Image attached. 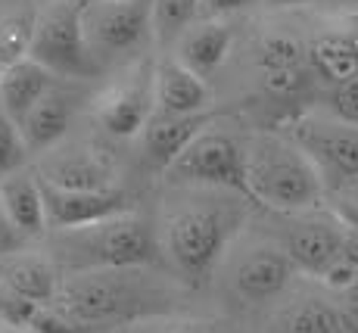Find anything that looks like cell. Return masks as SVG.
<instances>
[{
	"instance_id": "obj_1",
	"label": "cell",
	"mask_w": 358,
	"mask_h": 333,
	"mask_svg": "<svg viewBox=\"0 0 358 333\" xmlns=\"http://www.w3.org/2000/svg\"><path fill=\"white\" fill-rule=\"evenodd\" d=\"M246 215L250 199L240 193L175 187L153 218L159 265L184 287H203L243 234Z\"/></svg>"
},
{
	"instance_id": "obj_2",
	"label": "cell",
	"mask_w": 358,
	"mask_h": 333,
	"mask_svg": "<svg viewBox=\"0 0 358 333\" xmlns=\"http://www.w3.org/2000/svg\"><path fill=\"white\" fill-rule=\"evenodd\" d=\"M190 293L162 265L106 268V271L63 274L50 311L78 333H106L150 318L187 311Z\"/></svg>"
},
{
	"instance_id": "obj_3",
	"label": "cell",
	"mask_w": 358,
	"mask_h": 333,
	"mask_svg": "<svg viewBox=\"0 0 358 333\" xmlns=\"http://www.w3.org/2000/svg\"><path fill=\"white\" fill-rule=\"evenodd\" d=\"M41 246L63 274L159 265L153 218L141 209L113 215L94 225L69 227V231H50L41 240Z\"/></svg>"
},
{
	"instance_id": "obj_4",
	"label": "cell",
	"mask_w": 358,
	"mask_h": 333,
	"mask_svg": "<svg viewBox=\"0 0 358 333\" xmlns=\"http://www.w3.org/2000/svg\"><path fill=\"white\" fill-rule=\"evenodd\" d=\"M243 187L250 203L265 206L274 215L318 209L324 199V184L315 165L280 131L243 141Z\"/></svg>"
},
{
	"instance_id": "obj_5",
	"label": "cell",
	"mask_w": 358,
	"mask_h": 333,
	"mask_svg": "<svg viewBox=\"0 0 358 333\" xmlns=\"http://www.w3.org/2000/svg\"><path fill=\"white\" fill-rule=\"evenodd\" d=\"M215 274L224 293L250 311L271 309L302 277L274 237H243V234L228 249Z\"/></svg>"
},
{
	"instance_id": "obj_6",
	"label": "cell",
	"mask_w": 358,
	"mask_h": 333,
	"mask_svg": "<svg viewBox=\"0 0 358 333\" xmlns=\"http://www.w3.org/2000/svg\"><path fill=\"white\" fill-rule=\"evenodd\" d=\"M25 57L59 81L97 78L100 69L91 59L81 34V0H41L31 13V31Z\"/></svg>"
},
{
	"instance_id": "obj_7",
	"label": "cell",
	"mask_w": 358,
	"mask_h": 333,
	"mask_svg": "<svg viewBox=\"0 0 358 333\" xmlns=\"http://www.w3.org/2000/svg\"><path fill=\"white\" fill-rule=\"evenodd\" d=\"M81 34L100 75L137 57L150 34V0H81Z\"/></svg>"
},
{
	"instance_id": "obj_8",
	"label": "cell",
	"mask_w": 358,
	"mask_h": 333,
	"mask_svg": "<svg viewBox=\"0 0 358 333\" xmlns=\"http://www.w3.org/2000/svg\"><path fill=\"white\" fill-rule=\"evenodd\" d=\"M315 165L324 190L358 184V125L340 122L330 113H299L280 128Z\"/></svg>"
},
{
	"instance_id": "obj_9",
	"label": "cell",
	"mask_w": 358,
	"mask_h": 333,
	"mask_svg": "<svg viewBox=\"0 0 358 333\" xmlns=\"http://www.w3.org/2000/svg\"><path fill=\"white\" fill-rule=\"evenodd\" d=\"M171 187H199V190H228L246 197L243 187V143L228 131L206 128L196 134L175 162L162 171Z\"/></svg>"
},
{
	"instance_id": "obj_10",
	"label": "cell",
	"mask_w": 358,
	"mask_h": 333,
	"mask_svg": "<svg viewBox=\"0 0 358 333\" xmlns=\"http://www.w3.org/2000/svg\"><path fill=\"white\" fill-rule=\"evenodd\" d=\"M278 218L284 221V227L274 234V240L290 255L296 271L302 277H312V281H318L327 271V265L340 255L343 243L349 240L355 227L352 221L324 209V206L296 215H278Z\"/></svg>"
},
{
	"instance_id": "obj_11",
	"label": "cell",
	"mask_w": 358,
	"mask_h": 333,
	"mask_svg": "<svg viewBox=\"0 0 358 333\" xmlns=\"http://www.w3.org/2000/svg\"><path fill=\"white\" fill-rule=\"evenodd\" d=\"M153 109V59H131L106 91L91 97L94 122L113 141H137Z\"/></svg>"
},
{
	"instance_id": "obj_12",
	"label": "cell",
	"mask_w": 358,
	"mask_h": 333,
	"mask_svg": "<svg viewBox=\"0 0 358 333\" xmlns=\"http://www.w3.org/2000/svg\"><path fill=\"white\" fill-rule=\"evenodd\" d=\"M31 165L41 181L53 187H69V190L119 187V162L113 153L94 141H75L72 134L38 156Z\"/></svg>"
},
{
	"instance_id": "obj_13",
	"label": "cell",
	"mask_w": 358,
	"mask_h": 333,
	"mask_svg": "<svg viewBox=\"0 0 358 333\" xmlns=\"http://www.w3.org/2000/svg\"><path fill=\"white\" fill-rule=\"evenodd\" d=\"M87 100L91 97H87L85 85H78V81H59V78L53 81L50 91L41 97L29 109V115L16 125L31 162L72 134L75 122H78L81 109L87 106Z\"/></svg>"
},
{
	"instance_id": "obj_14",
	"label": "cell",
	"mask_w": 358,
	"mask_h": 333,
	"mask_svg": "<svg viewBox=\"0 0 358 333\" xmlns=\"http://www.w3.org/2000/svg\"><path fill=\"white\" fill-rule=\"evenodd\" d=\"M41 197H44L47 234L94 225V221L137 209L134 197L122 184L103 187V190H69V187H53V184L41 181Z\"/></svg>"
},
{
	"instance_id": "obj_15",
	"label": "cell",
	"mask_w": 358,
	"mask_h": 333,
	"mask_svg": "<svg viewBox=\"0 0 358 333\" xmlns=\"http://www.w3.org/2000/svg\"><path fill=\"white\" fill-rule=\"evenodd\" d=\"M268 333H343L340 302L324 287L296 283L268 309Z\"/></svg>"
},
{
	"instance_id": "obj_16",
	"label": "cell",
	"mask_w": 358,
	"mask_h": 333,
	"mask_svg": "<svg viewBox=\"0 0 358 333\" xmlns=\"http://www.w3.org/2000/svg\"><path fill=\"white\" fill-rule=\"evenodd\" d=\"M252 62L262 78V85L271 94H296L306 87L308 75V57L306 44L290 31H268L262 34L252 47Z\"/></svg>"
},
{
	"instance_id": "obj_17",
	"label": "cell",
	"mask_w": 358,
	"mask_h": 333,
	"mask_svg": "<svg viewBox=\"0 0 358 333\" xmlns=\"http://www.w3.org/2000/svg\"><path fill=\"white\" fill-rule=\"evenodd\" d=\"M215 125V113L206 109V113H194V115H171V113H159L153 109V115L147 119L143 131L137 134L141 143V159L156 171H165L175 156L194 141L196 134H203L206 128Z\"/></svg>"
},
{
	"instance_id": "obj_18",
	"label": "cell",
	"mask_w": 358,
	"mask_h": 333,
	"mask_svg": "<svg viewBox=\"0 0 358 333\" xmlns=\"http://www.w3.org/2000/svg\"><path fill=\"white\" fill-rule=\"evenodd\" d=\"M234 41H237V29L231 19H196L175 41L171 57L181 66H187L196 78L209 81L228 62Z\"/></svg>"
},
{
	"instance_id": "obj_19",
	"label": "cell",
	"mask_w": 358,
	"mask_h": 333,
	"mask_svg": "<svg viewBox=\"0 0 358 333\" xmlns=\"http://www.w3.org/2000/svg\"><path fill=\"white\" fill-rule=\"evenodd\" d=\"M0 281H3L19 299L31 302L34 309H50L53 299H57L63 271L53 265V259L44 253L41 243H31V246L0 259Z\"/></svg>"
},
{
	"instance_id": "obj_20",
	"label": "cell",
	"mask_w": 358,
	"mask_h": 333,
	"mask_svg": "<svg viewBox=\"0 0 358 333\" xmlns=\"http://www.w3.org/2000/svg\"><path fill=\"white\" fill-rule=\"evenodd\" d=\"M153 103L159 113L171 115L206 113L212 103V87L175 57L153 59Z\"/></svg>"
},
{
	"instance_id": "obj_21",
	"label": "cell",
	"mask_w": 358,
	"mask_h": 333,
	"mask_svg": "<svg viewBox=\"0 0 358 333\" xmlns=\"http://www.w3.org/2000/svg\"><path fill=\"white\" fill-rule=\"evenodd\" d=\"M0 206L29 243H41L47 237L44 197H41V178L34 165H25L0 181Z\"/></svg>"
},
{
	"instance_id": "obj_22",
	"label": "cell",
	"mask_w": 358,
	"mask_h": 333,
	"mask_svg": "<svg viewBox=\"0 0 358 333\" xmlns=\"http://www.w3.org/2000/svg\"><path fill=\"white\" fill-rule=\"evenodd\" d=\"M53 75L41 69L34 59L22 57L0 69V113L13 125H19L29 115V109L41 100L53 85Z\"/></svg>"
},
{
	"instance_id": "obj_23",
	"label": "cell",
	"mask_w": 358,
	"mask_h": 333,
	"mask_svg": "<svg viewBox=\"0 0 358 333\" xmlns=\"http://www.w3.org/2000/svg\"><path fill=\"white\" fill-rule=\"evenodd\" d=\"M306 57H308V66L315 69V75H321L330 85H340V81L352 78L358 72V25L321 31L306 47Z\"/></svg>"
},
{
	"instance_id": "obj_24",
	"label": "cell",
	"mask_w": 358,
	"mask_h": 333,
	"mask_svg": "<svg viewBox=\"0 0 358 333\" xmlns=\"http://www.w3.org/2000/svg\"><path fill=\"white\" fill-rule=\"evenodd\" d=\"M106 333H237L231 321L212 315H194V311H175V315L150 318V321H137L128 327H115Z\"/></svg>"
},
{
	"instance_id": "obj_25",
	"label": "cell",
	"mask_w": 358,
	"mask_h": 333,
	"mask_svg": "<svg viewBox=\"0 0 358 333\" xmlns=\"http://www.w3.org/2000/svg\"><path fill=\"white\" fill-rule=\"evenodd\" d=\"M199 0H150V34L159 47H175L190 22H196Z\"/></svg>"
},
{
	"instance_id": "obj_26",
	"label": "cell",
	"mask_w": 358,
	"mask_h": 333,
	"mask_svg": "<svg viewBox=\"0 0 358 333\" xmlns=\"http://www.w3.org/2000/svg\"><path fill=\"white\" fill-rule=\"evenodd\" d=\"M25 165H31V156L22 143V134H19L16 125L0 113V181L6 175H13V171L25 169Z\"/></svg>"
},
{
	"instance_id": "obj_27",
	"label": "cell",
	"mask_w": 358,
	"mask_h": 333,
	"mask_svg": "<svg viewBox=\"0 0 358 333\" xmlns=\"http://www.w3.org/2000/svg\"><path fill=\"white\" fill-rule=\"evenodd\" d=\"M34 305L31 302H25V299H19L16 293H13L10 287H6L3 281H0V324L3 327H10V330H29V324H31V318H34Z\"/></svg>"
},
{
	"instance_id": "obj_28",
	"label": "cell",
	"mask_w": 358,
	"mask_h": 333,
	"mask_svg": "<svg viewBox=\"0 0 358 333\" xmlns=\"http://www.w3.org/2000/svg\"><path fill=\"white\" fill-rule=\"evenodd\" d=\"M324 113H330L334 119H340V122L358 125V72L352 75V78L334 85V91H330V103H327Z\"/></svg>"
},
{
	"instance_id": "obj_29",
	"label": "cell",
	"mask_w": 358,
	"mask_h": 333,
	"mask_svg": "<svg viewBox=\"0 0 358 333\" xmlns=\"http://www.w3.org/2000/svg\"><path fill=\"white\" fill-rule=\"evenodd\" d=\"M259 0H199L196 6V19H231L237 13L256 6Z\"/></svg>"
},
{
	"instance_id": "obj_30",
	"label": "cell",
	"mask_w": 358,
	"mask_h": 333,
	"mask_svg": "<svg viewBox=\"0 0 358 333\" xmlns=\"http://www.w3.org/2000/svg\"><path fill=\"white\" fill-rule=\"evenodd\" d=\"M25 246H31V243L13 227L10 215H6L3 206H0V259H6V255L19 253V249H25Z\"/></svg>"
},
{
	"instance_id": "obj_31",
	"label": "cell",
	"mask_w": 358,
	"mask_h": 333,
	"mask_svg": "<svg viewBox=\"0 0 358 333\" xmlns=\"http://www.w3.org/2000/svg\"><path fill=\"white\" fill-rule=\"evenodd\" d=\"M340 318L343 333H358V283L340 296Z\"/></svg>"
},
{
	"instance_id": "obj_32",
	"label": "cell",
	"mask_w": 358,
	"mask_h": 333,
	"mask_svg": "<svg viewBox=\"0 0 358 333\" xmlns=\"http://www.w3.org/2000/svg\"><path fill=\"white\" fill-rule=\"evenodd\" d=\"M318 10H324L327 16L340 19H358V0H315Z\"/></svg>"
},
{
	"instance_id": "obj_33",
	"label": "cell",
	"mask_w": 358,
	"mask_h": 333,
	"mask_svg": "<svg viewBox=\"0 0 358 333\" xmlns=\"http://www.w3.org/2000/svg\"><path fill=\"white\" fill-rule=\"evenodd\" d=\"M315 0H259L262 10L268 13H287V10H299V6H312Z\"/></svg>"
},
{
	"instance_id": "obj_34",
	"label": "cell",
	"mask_w": 358,
	"mask_h": 333,
	"mask_svg": "<svg viewBox=\"0 0 358 333\" xmlns=\"http://www.w3.org/2000/svg\"><path fill=\"white\" fill-rule=\"evenodd\" d=\"M31 0H0V13H19V10H31Z\"/></svg>"
},
{
	"instance_id": "obj_35",
	"label": "cell",
	"mask_w": 358,
	"mask_h": 333,
	"mask_svg": "<svg viewBox=\"0 0 358 333\" xmlns=\"http://www.w3.org/2000/svg\"><path fill=\"white\" fill-rule=\"evenodd\" d=\"M0 333H19V330H10V327H3V324H0Z\"/></svg>"
},
{
	"instance_id": "obj_36",
	"label": "cell",
	"mask_w": 358,
	"mask_h": 333,
	"mask_svg": "<svg viewBox=\"0 0 358 333\" xmlns=\"http://www.w3.org/2000/svg\"><path fill=\"white\" fill-rule=\"evenodd\" d=\"M38 3H41V0H38Z\"/></svg>"
},
{
	"instance_id": "obj_37",
	"label": "cell",
	"mask_w": 358,
	"mask_h": 333,
	"mask_svg": "<svg viewBox=\"0 0 358 333\" xmlns=\"http://www.w3.org/2000/svg\"><path fill=\"white\" fill-rule=\"evenodd\" d=\"M22 333H25V330H22Z\"/></svg>"
}]
</instances>
